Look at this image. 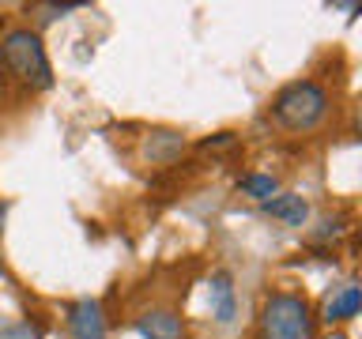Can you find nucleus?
<instances>
[{"label": "nucleus", "mask_w": 362, "mask_h": 339, "mask_svg": "<svg viewBox=\"0 0 362 339\" xmlns=\"http://www.w3.org/2000/svg\"><path fill=\"white\" fill-rule=\"evenodd\" d=\"M358 309H362L358 282H344V287H336L325 298V321L328 324H344V321H351V316H358Z\"/></svg>", "instance_id": "39448f33"}, {"label": "nucleus", "mask_w": 362, "mask_h": 339, "mask_svg": "<svg viewBox=\"0 0 362 339\" xmlns=\"http://www.w3.org/2000/svg\"><path fill=\"white\" fill-rule=\"evenodd\" d=\"M68 328H72V339H106V316H102L98 302H76L68 309Z\"/></svg>", "instance_id": "20e7f679"}, {"label": "nucleus", "mask_w": 362, "mask_h": 339, "mask_svg": "<svg viewBox=\"0 0 362 339\" xmlns=\"http://www.w3.org/2000/svg\"><path fill=\"white\" fill-rule=\"evenodd\" d=\"M0 79H4V64H0Z\"/></svg>", "instance_id": "dca6fc26"}, {"label": "nucleus", "mask_w": 362, "mask_h": 339, "mask_svg": "<svg viewBox=\"0 0 362 339\" xmlns=\"http://www.w3.org/2000/svg\"><path fill=\"white\" fill-rule=\"evenodd\" d=\"M344 234V219H336V222H321V230H317V237H339Z\"/></svg>", "instance_id": "ddd939ff"}, {"label": "nucleus", "mask_w": 362, "mask_h": 339, "mask_svg": "<svg viewBox=\"0 0 362 339\" xmlns=\"http://www.w3.org/2000/svg\"><path fill=\"white\" fill-rule=\"evenodd\" d=\"M79 8H83V4H34L42 27H45V23H53L57 16H72V11H79Z\"/></svg>", "instance_id": "f8f14e48"}, {"label": "nucleus", "mask_w": 362, "mask_h": 339, "mask_svg": "<svg viewBox=\"0 0 362 339\" xmlns=\"http://www.w3.org/2000/svg\"><path fill=\"white\" fill-rule=\"evenodd\" d=\"M276 189H279L276 177H268V174H249V177H242V192H245V196H253V200H260V203L276 196Z\"/></svg>", "instance_id": "9d476101"}, {"label": "nucleus", "mask_w": 362, "mask_h": 339, "mask_svg": "<svg viewBox=\"0 0 362 339\" xmlns=\"http://www.w3.org/2000/svg\"><path fill=\"white\" fill-rule=\"evenodd\" d=\"M181 151H185V136L170 132V129L151 132V136H147V143H144V155L151 158V162H174Z\"/></svg>", "instance_id": "6e6552de"}, {"label": "nucleus", "mask_w": 362, "mask_h": 339, "mask_svg": "<svg viewBox=\"0 0 362 339\" xmlns=\"http://www.w3.org/2000/svg\"><path fill=\"white\" fill-rule=\"evenodd\" d=\"M0 64H4L19 83H27L34 90L53 87V68H49V56H45V45L38 38V30H11L4 38V45H0Z\"/></svg>", "instance_id": "f03ea898"}, {"label": "nucleus", "mask_w": 362, "mask_h": 339, "mask_svg": "<svg viewBox=\"0 0 362 339\" xmlns=\"http://www.w3.org/2000/svg\"><path fill=\"white\" fill-rule=\"evenodd\" d=\"M253 339H313V313L298 294H272L260 309Z\"/></svg>", "instance_id": "7ed1b4c3"}, {"label": "nucleus", "mask_w": 362, "mask_h": 339, "mask_svg": "<svg viewBox=\"0 0 362 339\" xmlns=\"http://www.w3.org/2000/svg\"><path fill=\"white\" fill-rule=\"evenodd\" d=\"M230 143H234V136H230V132H219V136H215V140H208L204 147H208V151H211V147H230Z\"/></svg>", "instance_id": "4468645a"}, {"label": "nucleus", "mask_w": 362, "mask_h": 339, "mask_svg": "<svg viewBox=\"0 0 362 339\" xmlns=\"http://www.w3.org/2000/svg\"><path fill=\"white\" fill-rule=\"evenodd\" d=\"M0 339H42V332L27 321H11V324H0Z\"/></svg>", "instance_id": "9b49d317"}, {"label": "nucleus", "mask_w": 362, "mask_h": 339, "mask_svg": "<svg viewBox=\"0 0 362 339\" xmlns=\"http://www.w3.org/2000/svg\"><path fill=\"white\" fill-rule=\"evenodd\" d=\"M136 332L144 339H185V324H181V316L170 313V309H151L136 321Z\"/></svg>", "instance_id": "423d86ee"}, {"label": "nucleus", "mask_w": 362, "mask_h": 339, "mask_svg": "<svg viewBox=\"0 0 362 339\" xmlns=\"http://www.w3.org/2000/svg\"><path fill=\"white\" fill-rule=\"evenodd\" d=\"M264 211L272 215V219L287 222V226H302L305 219H310V203H305L302 196H294V192H283V196L264 200Z\"/></svg>", "instance_id": "0eeeda50"}, {"label": "nucleus", "mask_w": 362, "mask_h": 339, "mask_svg": "<svg viewBox=\"0 0 362 339\" xmlns=\"http://www.w3.org/2000/svg\"><path fill=\"white\" fill-rule=\"evenodd\" d=\"M4 219H8V203L0 200V230H4Z\"/></svg>", "instance_id": "2eb2a0df"}, {"label": "nucleus", "mask_w": 362, "mask_h": 339, "mask_svg": "<svg viewBox=\"0 0 362 339\" xmlns=\"http://www.w3.org/2000/svg\"><path fill=\"white\" fill-rule=\"evenodd\" d=\"M208 298H211V316H215V321H219V324H230V321H234V287H230V275H226V271L211 275Z\"/></svg>", "instance_id": "1a4fd4ad"}, {"label": "nucleus", "mask_w": 362, "mask_h": 339, "mask_svg": "<svg viewBox=\"0 0 362 339\" xmlns=\"http://www.w3.org/2000/svg\"><path fill=\"white\" fill-rule=\"evenodd\" d=\"M325 113H328V95H325L321 83H313V79H294V83H287L276 95V102H272V117H276V124L287 132L317 129V124L325 121Z\"/></svg>", "instance_id": "f257e3e1"}]
</instances>
